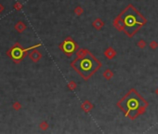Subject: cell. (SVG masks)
Wrapping results in <instances>:
<instances>
[{
    "mask_svg": "<svg viewBox=\"0 0 158 134\" xmlns=\"http://www.w3.org/2000/svg\"><path fill=\"white\" fill-rule=\"evenodd\" d=\"M145 23V17L133 5L126 7L114 22V26L119 31H123L128 36H134Z\"/></svg>",
    "mask_w": 158,
    "mask_h": 134,
    "instance_id": "obj_1",
    "label": "cell"
},
{
    "mask_svg": "<svg viewBox=\"0 0 158 134\" xmlns=\"http://www.w3.org/2000/svg\"><path fill=\"white\" fill-rule=\"evenodd\" d=\"M117 106L121 109L126 116L131 120H134L136 117L145 112L148 103L137 90H130L118 101Z\"/></svg>",
    "mask_w": 158,
    "mask_h": 134,
    "instance_id": "obj_2",
    "label": "cell"
},
{
    "mask_svg": "<svg viewBox=\"0 0 158 134\" xmlns=\"http://www.w3.org/2000/svg\"><path fill=\"white\" fill-rule=\"evenodd\" d=\"M71 66L84 79H89L101 66L100 62L87 50H82L71 63Z\"/></svg>",
    "mask_w": 158,
    "mask_h": 134,
    "instance_id": "obj_3",
    "label": "cell"
},
{
    "mask_svg": "<svg viewBox=\"0 0 158 134\" xmlns=\"http://www.w3.org/2000/svg\"><path fill=\"white\" fill-rule=\"evenodd\" d=\"M59 48H61V50L64 52L66 55H72L73 52L75 51L77 45L75 43V41H73L72 38H66V39L63 41V43L59 46Z\"/></svg>",
    "mask_w": 158,
    "mask_h": 134,
    "instance_id": "obj_4",
    "label": "cell"
},
{
    "mask_svg": "<svg viewBox=\"0 0 158 134\" xmlns=\"http://www.w3.org/2000/svg\"><path fill=\"white\" fill-rule=\"evenodd\" d=\"M24 54V50L20 47H16L12 49V57L15 60H20Z\"/></svg>",
    "mask_w": 158,
    "mask_h": 134,
    "instance_id": "obj_5",
    "label": "cell"
},
{
    "mask_svg": "<svg viewBox=\"0 0 158 134\" xmlns=\"http://www.w3.org/2000/svg\"><path fill=\"white\" fill-rule=\"evenodd\" d=\"M29 57H30V59L33 62H38L41 59L42 55H41V53H40L39 51L36 50V49H33V50H32L30 53H29Z\"/></svg>",
    "mask_w": 158,
    "mask_h": 134,
    "instance_id": "obj_6",
    "label": "cell"
},
{
    "mask_svg": "<svg viewBox=\"0 0 158 134\" xmlns=\"http://www.w3.org/2000/svg\"><path fill=\"white\" fill-rule=\"evenodd\" d=\"M14 28H15V30L18 32V33H22V32L26 29V26L22 22H18L15 24Z\"/></svg>",
    "mask_w": 158,
    "mask_h": 134,
    "instance_id": "obj_7",
    "label": "cell"
},
{
    "mask_svg": "<svg viewBox=\"0 0 158 134\" xmlns=\"http://www.w3.org/2000/svg\"><path fill=\"white\" fill-rule=\"evenodd\" d=\"M12 107L14 110H16V111H19L20 108H22V105H20V103H19V101H15V103H12Z\"/></svg>",
    "mask_w": 158,
    "mask_h": 134,
    "instance_id": "obj_8",
    "label": "cell"
},
{
    "mask_svg": "<svg viewBox=\"0 0 158 134\" xmlns=\"http://www.w3.org/2000/svg\"><path fill=\"white\" fill-rule=\"evenodd\" d=\"M14 9H15L16 10H20V9H22V4H20V2H16L15 3V4H14Z\"/></svg>",
    "mask_w": 158,
    "mask_h": 134,
    "instance_id": "obj_9",
    "label": "cell"
},
{
    "mask_svg": "<svg viewBox=\"0 0 158 134\" xmlns=\"http://www.w3.org/2000/svg\"><path fill=\"white\" fill-rule=\"evenodd\" d=\"M4 9H5L4 6H3L2 4H0V13H2L3 11H4Z\"/></svg>",
    "mask_w": 158,
    "mask_h": 134,
    "instance_id": "obj_10",
    "label": "cell"
},
{
    "mask_svg": "<svg viewBox=\"0 0 158 134\" xmlns=\"http://www.w3.org/2000/svg\"><path fill=\"white\" fill-rule=\"evenodd\" d=\"M156 93H157V95H158V90H156Z\"/></svg>",
    "mask_w": 158,
    "mask_h": 134,
    "instance_id": "obj_11",
    "label": "cell"
}]
</instances>
